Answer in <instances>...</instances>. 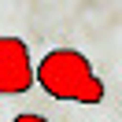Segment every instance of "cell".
Masks as SVG:
<instances>
[{
    "mask_svg": "<svg viewBox=\"0 0 122 122\" xmlns=\"http://www.w3.org/2000/svg\"><path fill=\"white\" fill-rule=\"evenodd\" d=\"M37 85L52 100L67 104H104V81L96 78L92 63L74 48H56L37 63Z\"/></svg>",
    "mask_w": 122,
    "mask_h": 122,
    "instance_id": "cell-1",
    "label": "cell"
},
{
    "mask_svg": "<svg viewBox=\"0 0 122 122\" xmlns=\"http://www.w3.org/2000/svg\"><path fill=\"white\" fill-rule=\"evenodd\" d=\"M37 85L30 45L22 37H0V96H19V92Z\"/></svg>",
    "mask_w": 122,
    "mask_h": 122,
    "instance_id": "cell-2",
    "label": "cell"
},
{
    "mask_svg": "<svg viewBox=\"0 0 122 122\" xmlns=\"http://www.w3.org/2000/svg\"><path fill=\"white\" fill-rule=\"evenodd\" d=\"M11 122H48V118H41V115H30V111H26V115H15Z\"/></svg>",
    "mask_w": 122,
    "mask_h": 122,
    "instance_id": "cell-3",
    "label": "cell"
}]
</instances>
